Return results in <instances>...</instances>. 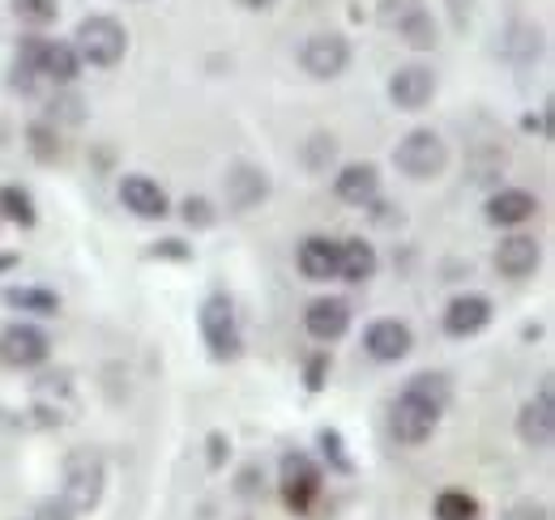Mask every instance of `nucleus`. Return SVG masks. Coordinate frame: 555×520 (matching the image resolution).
I'll return each mask as SVG.
<instances>
[{"label":"nucleus","mask_w":555,"mask_h":520,"mask_svg":"<svg viewBox=\"0 0 555 520\" xmlns=\"http://www.w3.org/2000/svg\"><path fill=\"white\" fill-rule=\"evenodd\" d=\"M73 48H77L81 65L116 68L120 61H125V52H129V30H125L116 17L99 13V17H86V22L77 26V39H73Z\"/></svg>","instance_id":"f257e3e1"},{"label":"nucleus","mask_w":555,"mask_h":520,"mask_svg":"<svg viewBox=\"0 0 555 520\" xmlns=\"http://www.w3.org/2000/svg\"><path fill=\"white\" fill-rule=\"evenodd\" d=\"M103 491H107V460L90 448L65 456V504H69L77 517L94 512L103 504Z\"/></svg>","instance_id":"f03ea898"},{"label":"nucleus","mask_w":555,"mask_h":520,"mask_svg":"<svg viewBox=\"0 0 555 520\" xmlns=\"http://www.w3.org/2000/svg\"><path fill=\"white\" fill-rule=\"evenodd\" d=\"M393 162H398V171L411 176V180H436V176L444 171V162H449V145H444L440 132L415 129L398 141Z\"/></svg>","instance_id":"7ed1b4c3"},{"label":"nucleus","mask_w":555,"mask_h":520,"mask_svg":"<svg viewBox=\"0 0 555 520\" xmlns=\"http://www.w3.org/2000/svg\"><path fill=\"white\" fill-rule=\"evenodd\" d=\"M278 486H282V499L291 512L308 517V508L317 504L321 495V469L308 453H286L278 465Z\"/></svg>","instance_id":"20e7f679"},{"label":"nucleus","mask_w":555,"mask_h":520,"mask_svg":"<svg viewBox=\"0 0 555 520\" xmlns=\"http://www.w3.org/2000/svg\"><path fill=\"white\" fill-rule=\"evenodd\" d=\"M202 337H206L214 359H235L244 350L240 316H235V303L227 295H209L206 303H202Z\"/></svg>","instance_id":"39448f33"},{"label":"nucleus","mask_w":555,"mask_h":520,"mask_svg":"<svg viewBox=\"0 0 555 520\" xmlns=\"http://www.w3.org/2000/svg\"><path fill=\"white\" fill-rule=\"evenodd\" d=\"M299 65H304L308 77H317V81H334V77H343L350 68V43L343 35L321 30V35H312L299 48Z\"/></svg>","instance_id":"423d86ee"},{"label":"nucleus","mask_w":555,"mask_h":520,"mask_svg":"<svg viewBox=\"0 0 555 520\" xmlns=\"http://www.w3.org/2000/svg\"><path fill=\"white\" fill-rule=\"evenodd\" d=\"M380 17L389 26H398L406 48H415V52H431L436 48V22H431V13L418 0H385Z\"/></svg>","instance_id":"0eeeda50"},{"label":"nucleus","mask_w":555,"mask_h":520,"mask_svg":"<svg viewBox=\"0 0 555 520\" xmlns=\"http://www.w3.org/2000/svg\"><path fill=\"white\" fill-rule=\"evenodd\" d=\"M436 422H440V414L436 410H427L423 401L415 396H398L393 401V414H389V431H393V440L398 444H406V448H418V444H427L431 440V431H436Z\"/></svg>","instance_id":"6e6552de"},{"label":"nucleus","mask_w":555,"mask_h":520,"mask_svg":"<svg viewBox=\"0 0 555 520\" xmlns=\"http://www.w3.org/2000/svg\"><path fill=\"white\" fill-rule=\"evenodd\" d=\"M48 354H52V341H48V333H43V328L9 325L4 333H0V359H4L9 367H17V372L39 367Z\"/></svg>","instance_id":"1a4fd4ad"},{"label":"nucleus","mask_w":555,"mask_h":520,"mask_svg":"<svg viewBox=\"0 0 555 520\" xmlns=\"http://www.w3.org/2000/svg\"><path fill=\"white\" fill-rule=\"evenodd\" d=\"M517 435H521V444H526V448H552V440H555V396H552V389H543L534 401H526V405H521V414H517Z\"/></svg>","instance_id":"9d476101"},{"label":"nucleus","mask_w":555,"mask_h":520,"mask_svg":"<svg viewBox=\"0 0 555 520\" xmlns=\"http://www.w3.org/2000/svg\"><path fill=\"white\" fill-rule=\"evenodd\" d=\"M222 193H227V205L231 209H257L266 196H270V176L253 162H235L227 167V180H222Z\"/></svg>","instance_id":"9b49d317"},{"label":"nucleus","mask_w":555,"mask_h":520,"mask_svg":"<svg viewBox=\"0 0 555 520\" xmlns=\"http://www.w3.org/2000/svg\"><path fill=\"white\" fill-rule=\"evenodd\" d=\"M411 346H415V337L402 321H372L367 333H363V350L376 363H398V359L411 354Z\"/></svg>","instance_id":"f8f14e48"},{"label":"nucleus","mask_w":555,"mask_h":520,"mask_svg":"<svg viewBox=\"0 0 555 520\" xmlns=\"http://www.w3.org/2000/svg\"><path fill=\"white\" fill-rule=\"evenodd\" d=\"M431 94H436V73L423 65L398 68L393 81H389V99H393L402 112H423V107L431 103Z\"/></svg>","instance_id":"ddd939ff"},{"label":"nucleus","mask_w":555,"mask_h":520,"mask_svg":"<svg viewBox=\"0 0 555 520\" xmlns=\"http://www.w3.org/2000/svg\"><path fill=\"white\" fill-rule=\"evenodd\" d=\"M304 328H308V337H317V341H338V337H347L350 303L347 299H312L308 312H304Z\"/></svg>","instance_id":"4468645a"},{"label":"nucleus","mask_w":555,"mask_h":520,"mask_svg":"<svg viewBox=\"0 0 555 520\" xmlns=\"http://www.w3.org/2000/svg\"><path fill=\"white\" fill-rule=\"evenodd\" d=\"M491 325V299L487 295H457L444 308V333L449 337H475Z\"/></svg>","instance_id":"2eb2a0df"},{"label":"nucleus","mask_w":555,"mask_h":520,"mask_svg":"<svg viewBox=\"0 0 555 520\" xmlns=\"http://www.w3.org/2000/svg\"><path fill=\"white\" fill-rule=\"evenodd\" d=\"M334 193L343 205H354V209H363V205H372L376 196H380V171L372 167V162H350L338 171V180H334Z\"/></svg>","instance_id":"dca6fc26"},{"label":"nucleus","mask_w":555,"mask_h":520,"mask_svg":"<svg viewBox=\"0 0 555 520\" xmlns=\"http://www.w3.org/2000/svg\"><path fill=\"white\" fill-rule=\"evenodd\" d=\"M539 260H543V248H539L534 235H508L495 248V269L504 277H530L539 269Z\"/></svg>","instance_id":"f3484780"},{"label":"nucleus","mask_w":555,"mask_h":520,"mask_svg":"<svg viewBox=\"0 0 555 520\" xmlns=\"http://www.w3.org/2000/svg\"><path fill=\"white\" fill-rule=\"evenodd\" d=\"M120 200H125V209L129 213H138V218H167V193L150 180V176H125L120 180Z\"/></svg>","instance_id":"a211bd4d"},{"label":"nucleus","mask_w":555,"mask_h":520,"mask_svg":"<svg viewBox=\"0 0 555 520\" xmlns=\"http://www.w3.org/2000/svg\"><path fill=\"white\" fill-rule=\"evenodd\" d=\"M534 209H539V200L530 193H521V188H504V193H495L487 200V222L491 226H521V222H530L534 218Z\"/></svg>","instance_id":"6ab92c4d"},{"label":"nucleus","mask_w":555,"mask_h":520,"mask_svg":"<svg viewBox=\"0 0 555 520\" xmlns=\"http://www.w3.org/2000/svg\"><path fill=\"white\" fill-rule=\"evenodd\" d=\"M299 273L308 282H330L338 277V244L325 239V235H312L299 244Z\"/></svg>","instance_id":"aec40b11"},{"label":"nucleus","mask_w":555,"mask_h":520,"mask_svg":"<svg viewBox=\"0 0 555 520\" xmlns=\"http://www.w3.org/2000/svg\"><path fill=\"white\" fill-rule=\"evenodd\" d=\"M43 81V39H26L13 56V73H9V86L22 90V94H35Z\"/></svg>","instance_id":"412c9836"},{"label":"nucleus","mask_w":555,"mask_h":520,"mask_svg":"<svg viewBox=\"0 0 555 520\" xmlns=\"http://www.w3.org/2000/svg\"><path fill=\"white\" fill-rule=\"evenodd\" d=\"M372 273H376V248L367 239H343L338 244V277L367 282Z\"/></svg>","instance_id":"4be33fe9"},{"label":"nucleus","mask_w":555,"mask_h":520,"mask_svg":"<svg viewBox=\"0 0 555 520\" xmlns=\"http://www.w3.org/2000/svg\"><path fill=\"white\" fill-rule=\"evenodd\" d=\"M406 396H415L427 410L444 414L449 401H453V380L444 372H418V376H411V385H406Z\"/></svg>","instance_id":"5701e85b"},{"label":"nucleus","mask_w":555,"mask_h":520,"mask_svg":"<svg viewBox=\"0 0 555 520\" xmlns=\"http://www.w3.org/2000/svg\"><path fill=\"white\" fill-rule=\"evenodd\" d=\"M81 73V56L73 43H43V77L56 86H73Z\"/></svg>","instance_id":"b1692460"},{"label":"nucleus","mask_w":555,"mask_h":520,"mask_svg":"<svg viewBox=\"0 0 555 520\" xmlns=\"http://www.w3.org/2000/svg\"><path fill=\"white\" fill-rule=\"evenodd\" d=\"M4 303L22 308V312H39V316H56V308H61V299L52 290H43V286H9Z\"/></svg>","instance_id":"393cba45"},{"label":"nucleus","mask_w":555,"mask_h":520,"mask_svg":"<svg viewBox=\"0 0 555 520\" xmlns=\"http://www.w3.org/2000/svg\"><path fill=\"white\" fill-rule=\"evenodd\" d=\"M0 213L17 226H35V205H30V193L17 188V184H4L0 188Z\"/></svg>","instance_id":"a878e982"},{"label":"nucleus","mask_w":555,"mask_h":520,"mask_svg":"<svg viewBox=\"0 0 555 520\" xmlns=\"http://www.w3.org/2000/svg\"><path fill=\"white\" fill-rule=\"evenodd\" d=\"M479 504L466 491H440L436 495V520H475Z\"/></svg>","instance_id":"bb28decb"},{"label":"nucleus","mask_w":555,"mask_h":520,"mask_svg":"<svg viewBox=\"0 0 555 520\" xmlns=\"http://www.w3.org/2000/svg\"><path fill=\"white\" fill-rule=\"evenodd\" d=\"M334 154H338V141H334L330 132H312L308 145H304V162H308V171H325V167L334 162Z\"/></svg>","instance_id":"cd10ccee"},{"label":"nucleus","mask_w":555,"mask_h":520,"mask_svg":"<svg viewBox=\"0 0 555 520\" xmlns=\"http://www.w3.org/2000/svg\"><path fill=\"white\" fill-rule=\"evenodd\" d=\"M56 13H61L56 0H13V17L26 26H48V22H56Z\"/></svg>","instance_id":"c85d7f7f"},{"label":"nucleus","mask_w":555,"mask_h":520,"mask_svg":"<svg viewBox=\"0 0 555 520\" xmlns=\"http://www.w3.org/2000/svg\"><path fill=\"white\" fill-rule=\"evenodd\" d=\"M26 141H30V150H35V158H39V162H56V158H61V150H65V145H61V136L52 132V125H30V136H26Z\"/></svg>","instance_id":"c756f323"},{"label":"nucleus","mask_w":555,"mask_h":520,"mask_svg":"<svg viewBox=\"0 0 555 520\" xmlns=\"http://www.w3.org/2000/svg\"><path fill=\"white\" fill-rule=\"evenodd\" d=\"M81 116H86V107H81V99H77V94H61V99H52V120L81 125Z\"/></svg>","instance_id":"7c9ffc66"},{"label":"nucleus","mask_w":555,"mask_h":520,"mask_svg":"<svg viewBox=\"0 0 555 520\" xmlns=\"http://www.w3.org/2000/svg\"><path fill=\"white\" fill-rule=\"evenodd\" d=\"M184 222H189V226H209V222H214V209H209L206 196H189V200H184Z\"/></svg>","instance_id":"2f4dec72"},{"label":"nucleus","mask_w":555,"mask_h":520,"mask_svg":"<svg viewBox=\"0 0 555 520\" xmlns=\"http://www.w3.org/2000/svg\"><path fill=\"white\" fill-rule=\"evenodd\" d=\"M39 520H77V512H73L65 499H48V504L39 508Z\"/></svg>","instance_id":"473e14b6"},{"label":"nucleus","mask_w":555,"mask_h":520,"mask_svg":"<svg viewBox=\"0 0 555 520\" xmlns=\"http://www.w3.org/2000/svg\"><path fill=\"white\" fill-rule=\"evenodd\" d=\"M321 444H325V456H334L338 469H350V460L343 456V440H338L334 431H321Z\"/></svg>","instance_id":"72a5a7b5"},{"label":"nucleus","mask_w":555,"mask_h":520,"mask_svg":"<svg viewBox=\"0 0 555 520\" xmlns=\"http://www.w3.org/2000/svg\"><path fill=\"white\" fill-rule=\"evenodd\" d=\"M504 520H547V508L543 504H517Z\"/></svg>","instance_id":"f704fd0d"},{"label":"nucleus","mask_w":555,"mask_h":520,"mask_svg":"<svg viewBox=\"0 0 555 520\" xmlns=\"http://www.w3.org/2000/svg\"><path fill=\"white\" fill-rule=\"evenodd\" d=\"M308 372H312V376H308V389H321V372H325V363H321V359H317V363H312V367H308Z\"/></svg>","instance_id":"c9c22d12"},{"label":"nucleus","mask_w":555,"mask_h":520,"mask_svg":"<svg viewBox=\"0 0 555 520\" xmlns=\"http://www.w3.org/2000/svg\"><path fill=\"white\" fill-rule=\"evenodd\" d=\"M240 4H244V9H274L278 0H240Z\"/></svg>","instance_id":"e433bc0d"},{"label":"nucleus","mask_w":555,"mask_h":520,"mask_svg":"<svg viewBox=\"0 0 555 520\" xmlns=\"http://www.w3.org/2000/svg\"><path fill=\"white\" fill-rule=\"evenodd\" d=\"M13 260H17L13 252H0V269H13Z\"/></svg>","instance_id":"4c0bfd02"}]
</instances>
